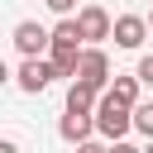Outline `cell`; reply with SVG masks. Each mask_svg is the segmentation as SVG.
<instances>
[{
	"label": "cell",
	"mask_w": 153,
	"mask_h": 153,
	"mask_svg": "<svg viewBox=\"0 0 153 153\" xmlns=\"http://www.w3.org/2000/svg\"><path fill=\"white\" fill-rule=\"evenodd\" d=\"M129 129H134V110H129V105H115V100L100 91V100H96V134L115 143V139H124Z\"/></svg>",
	"instance_id": "cell-1"
},
{
	"label": "cell",
	"mask_w": 153,
	"mask_h": 153,
	"mask_svg": "<svg viewBox=\"0 0 153 153\" xmlns=\"http://www.w3.org/2000/svg\"><path fill=\"white\" fill-rule=\"evenodd\" d=\"M76 29H81L86 48H100V43L110 38L115 19H110V10H105V5H81V10H76Z\"/></svg>",
	"instance_id": "cell-2"
},
{
	"label": "cell",
	"mask_w": 153,
	"mask_h": 153,
	"mask_svg": "<svg viewBox=\"0 0 153 153\" xmlns=\"http://www.w3.org/2000/svg\"><path fill=\"white\" fill-rule=\"evenodd\" d=\"M10 38H14V48L24 57H48V48H53V29H43L38 19H19Z\"/></svg>",
	"instance_id": "cell-3"
},
{
	"label": "cell",
	"mask_w": 153,
	"mask_h": 153,
	"mask_svg": "<svg viewBox=\"0 0 153 153\" xmlns=\"http://www.w3.org/2000/svg\"><path fill=\"white\" fill-rule=\"evenodd\" d=\"M53 81H57V76H53V62H48V57H24L19 72H14V86H19L24 96H43Z\"/></svg>",
	"instance_id": "cell-4"
},
{
	"label": "cell",
	"mask_w": 153,
	"mask_h": 153,
	"mask_svg": "<svg viewBox=\"0 0 153 153\" xmlns=\"http://www.w3.org/2000/svg\"><path fill=\"white\" fill-rule=\"evenodd\" d=\"M76 81H86V86H96V91H105V86H110V57H105V48H81Z\"/></svg>",
	"instance_id": "cell-5"
},
{
	"label": "cell",
	"mask_w": 153,
	"mask_h": 153,
	"mask_svg": "<svg viewBox=\"0 0 153 153\" xmlns=\"http://www.w3.org/2000/svg\"><path fill=\"white\" fill-rule=\"evenodd\" d=\"M110 38H115V48H143V38H148V19L143 14H115V29H110Z\"/></svg>",
	"instance_id": "cell-6"
},
{
	"label": "cell",
	"mask_w": 153,
	"mask_h": 153,
	"mask_svg": "<svg viewBox=\"0 0 153 153\" xmlns=\"http://www.w3.org/2000/svg\"><path fill=\"white\" fill-rule=\"evenodd\" d=\"M57 134L76 148V143H86L91 134H96V115H81V110H62V120H57Z\"/></svg>",
	"instance_id": "cell-7"
},
{
	"label": "cell",
	"mask_w": 153,
	"mask_h": 153,
	"mask_svg": "<svg viewBox=\"0 0 153 153\" xmlns=\"http://www.w3.org/2000/svg\"><path fill=\"white\" fill-rule=\"evenodd\" d=\"M81 48H86V38H81V29H76V14L57 19V24H53V48H48V53H81Z\"/></svg>",
	"instance_id": "cell-8"
},
{
	"label": "cell",
	"mask_w": 153,
	"mask_h": 153,
	"mask_svg": "<svg viewBox=\"0 0 153 153\" xmlns=\"http://www.w3.org/2000/svg\"><path fill=\"white\" fill-rule=\"evenodd\" d=\"M96 100H100V91H96V86H86V81H67V110L96 115Z\"/></svg>",
	"instance_id": "cell-9"
},
{
	"label": "cell",
	"mask_w": 153,
	"mask_h": 153,
	"mask_svg": "<svg viewBox=\"0 0 153 153\" xmlns=\"http://www.w3.org/2000/svg\"><path fill=\"white\" fill-rule=\"evenodd\" d=\"M139 86H143L139 76H115V81L105 86V96H110L115 105H129V110H134V105H139Z\"/></svg>",
	"instance_id": "cell-10"
},
{
	"label": "cell",
	"mask_w": 153,
	"mask_h": 153,
	"mask_svg": "<svg viewBox=\"0 0 153 153\" xmlns=\"http://www.w3.org/2000/svg\"><path fill=\"white\" fill-rule=\"evenodd\" d=\"M134 129H139L143 139H153V100H139V105H134Z\"/></svg>",
	"instance_id": "cell-11"
},
{
	"label": "cell",
	"mask_w": 153,
	"mask_h": 153,
	"mask_svg": "<svg viewBox=\"0 0 153 153\" xmlns=\"http://www.w3.org/2000/svg\"><path fill=\"white\" fill-rule=\"evenodd\" d=\"M134 76H139L143 86H153V53H143V57H139V67H134Z\"/></svg>",
	"instance_id": "cell-12"
},
{
	"label": "cell",
	"mask_w": 153,
	"mask_h": 153,
	"mask_svg": "<svg viewBox=\"0 0 153 153\" xmlns=\"http://www.w3.org/2000/svg\"><path fill=\"white\" fill-rule=\"evenodd\" d=\"M43 5H48V10H53V14H62V19H67V14H72V10H76V0H43Z\"/></svg>",
	"instance_id": "cell-13"
},
{
	"label": "cell",
	"mask_w": 153,
	"mask_h": 153,
	"mask_svg": "<svg viewBox=\"0 0 153 153\" xmlns=\"http://www.w3.org/2000/svg\"><path fill=\"white\" fill-rule=\"evenodd\" d=\"M105 148H110V143H96V139H86V143H76L72 153H105Z\"/></svg>",
	"instance_id": "cell-14"
},
{
	"label": "cell",
	"mask_w": 153,
	"mask_h": 153,
	"mask_svg": "<svg viewBox=\"0 0 153 153\" xmlns=\"http://www.w3.org/2000/svg\"><path fill=\"white\" fill-rule=\"evenodd\" d=\"M105 153H143V148H134V143H129V139H115V143H110V148H105Z\"/></svg>",
	"instance_id": "cell-15"
},
{
	"label": "cell",
	"mask_w": 153,
	"mask_h": 153,
	"mask_svg": "<svg viewBox=\"0 0 153 153\" xmlns=\"http://www.w3.org/2000/svg\"><path fill=\"white\" fill-rule=\"evenodd\" d=\"M0 153H19V143L14 139H0Z\"/></svg>",
	"instance_id": "cell-16"
},
{
	"label": "cell",
	"mask_w": 153,
	"mask_h": 153,
	"mask_svg": "<svg viewBox=\"0 0 153 153\" xmlns=\"http://www.w3.org/2000/svg\"><path fill=\"white\" fill-rule=\"evenodd\" d=\"M5 81H14V72H10L5 62H0V86H5Z\"/></svg>",
	"instance_id": "cell-17"
},
{
	"label": "cell",
	"mask_w": 153,
	"mask_h": 153,
	"mask_svg": "<svg viewBox=\"0 0 153 153\" xmlns=\"http://www.w3.org/2000/svg\"><path fill=\"white\" fill-rule=\"evenodd\" d=\"M148 29H153V14H148Z\"/></svg>",
	"instance_id": "cell-18"
}]
</instances>
